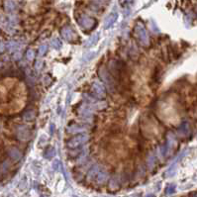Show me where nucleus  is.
Returning <instances> with one entry per match:
<instances>
[{"label":"nucleus","mask_w":197,"mask_h":197,"mask_svg":"<svg viewBox=\"0 0 197 197\" xmlns=\"http://www.w3.org/2000/svg\"><path fill=\"white\" fill-rule=\"evenodd\" d=\"M146 197H156V196H155L154 194H148V195L146 196Z\"/></svg>","instance_id":"a878e982"},{"label":"nucleus","mask_w":197,"mask_h":197,"mask_svg":"<svg viewBox=\"0 0 197 197\" xmlns=\"http://www.w3.org/2000/svg\"><path fill=\"white\" fill-rule=\"evenodd\" d=\"M8 166H9V163H8V161H5L3 163H2L1 168H2V170H5L6 168H8Z\"/></svg>","instance_id":"5701e85b"},{"label":"nucleus","mask_w":197,"mask_h":197,"mask_svg":"<svg viewBox=\"0 0 197 197\" xmlns=\"http://www.w3.org/2000/svg\"><path fill=\"white\" fill-rule=\"evenodd\" d=\"M95 1L99 4H104V3H106V2H108V0H95Z\"/></svg>","instance_id":"b1692460"},{"label":"nucleus","mask_w":197,"mask_h":197,"mask_svg":"<svg viewBox=\"0 0 197 197\" xmlns=\"http://www.w3.org/2000/svg\"><path fill=\"white\" fill-rule=\"evenodd\" d=\"M62 35L66 41H73L76 39V34L75 32L71 29L70 27H64L62 30Z\"/></svg>","instance_id":"39448f33"},{"label":"nucleus","mask_w":197,"mask_h":197,"mask_svg":"<svg viewBox=\"0 0 197 197\" xmlns=\"http://www.w3.org/2000/svg\"><path fill=\"white\" fill-rule=\"evenodd\" d=\"M26 57H27V59L29 60V61H32V60L34 59V51L33 50H28L27 51V53H26Z\"/></svg>","instance_id":"6ab92c4d"},{"label":"nucleus","mask_w":197,"mask_h":197,"mask_svg":"<svg viewBox=\"0 0 197 197\" xmlns=\"http://www.w3.org/2000/svg\"><path fill=\"white\" fill-rule=\"evenodd\" d=\"M155 166V157L152 156L149 157V161H148V166H149L150 168H153Z\"/></svg>","instance_id":"aec40b11"},{"label":"nucleus","mask_w":197,"mask_h":197,"mask_svg":"<svg viewBox=\"0 0 197 197\" xmlns=\"http://www.w3.org/2000/svg\"><path fill=\"white\" fill-rule=\"evenodd\" d=\"M4 51V45L2 43H0V52H3Z\"/></svg>","instance_id":"393cba45"},{"label":"nucleus","mask_w":197,"mask_h":197,"mask_svg":"<svg viewBox=\"0 0 197 197\" xmlns=\"http://www.w3.org/2000/svg\"><path fill=\"white\" fill-rule=\"evenodd\" d=\"M51 46L54 47L55 49H60L62 47V42L59 39H54V40L51 42Z\"/></svg>","instance_id":"dca6fc26"},{"label":"nucleus","mask_w":197,"mask_h":197,"mask_svg":"<svg viewBox=\"0 0 197 197\" xmlns=\"http://www.w3.org/2000/svg\"><path fill=\"white\" fill-rule=\"evenodd\" d=\"M92 90H93L94 94L97 95V97L105 96V88L100 82H94L92 85Z\"/></svg>","instance_id":"423d86ee"},{"label":"nucleus","mask_w":197,"mask_h":197,"mask_svg":"<svg viewBox=\"0 0 197 197\" xmlns=\"http://www.w3.org/2000/svg\"><path fill=\"white\" fill-rule=\"evenodd\" d=\"M96 21L91 17H87V16H82L81 18L79 19V24L81 25L83 28L85 29H92L95 25Z\"/></svg>","instance_id":"20e7f679"},{"label":"nucleus","mask_w":197,"mask_h":197,"mask_svg":"<svg viewBox=\"0 0 197 197\" xmlns=\"http://www.w3.org/2000/svg\"><path fill=\"white\" fill-rule=\"evenodd\" d=\"M135 34H136L137 39H138L139 42H140L143 46H148L150 44L149 36H148L147 31H146V29L144 28V26L142 24H137L136 25Z\"/></svg>","instance_id":"f257e3e1"},{"label":"nucleus","mask_w":197,"mask_h":197,"mask_svg":"<svg viewBox=\"0 0 197 197\" xmlns=\"http://www.w3.org/2000/svg\"><path fill=\"white\" fill-rule=\"evenodd\" d=\"M98 38H99V34L92 35V36L90 37L88 40H87L86 44H85V46H86V47H91V46L95 45V44L97 43V40H98Z\"/></svg>","instance_id":"f8f14e48"},{"label":"nucleus","mask_w":197,"mask_h":197,"mask_svg":"<svg viewBox=\"0 0 197 197\" xmlns=\"http://www.w3.org/2000/svg\"><path fill=\"white\" fill-rule=\"evenodd\" d=\"M107 178H108L107 172H105V171H99L98 174L95 177V180L98 184H103L107 181Z\"/></svg>","instance_id":"9b49d317"},{"label":"nucleus","mask_w":197,"mask_h":197,"mask_svg":"<svg viewBox=\"0 0 197 197\" xmlns=\"http://www.w3.org/2000/svg\"><path fill=\"white\" fill-rule=\"evenodd\" d=\"M53 166H54V168H55V170H60V168H62V166H61V161H60L59 159H55V161H54V163H53Z\"/></svg>","instance_id":"412c9836"},{"label":"nucleus","mask_w":197,"mask_h":197,"mask_svg":"<svg viewBox=\"0 0 197 197\" xmlns=\"http://www.w3.org/2000/svg\"><path fill=\"white\" fill-rule=\"evenodd\" d=\"M87 141H88V137L86 135H79L70 139L68 142V146L69 148H76L79 145H81V144H84L85 142H87Z\"/></svg>","instance_id":"f03ea898"},{"label":"nucleus","mask_w":197,"mask_h":197,"mask_svg":"<svg viewBox=\"0 0 197 197\" xmlns=\"http://www.w3.org/2000/svg\"><path fill=\"white\" fill-rule=\"evenodd\" d=\"M175 190V185L174 184H170V185H168V187H166V194H171V193H173Z\"/></svg>","instance_id":"f3484780"},{"label":"nucleus","mask_w":197,"mask_h":197,"mask_svg":"<svg viewBox=\"0 0 197 197\" xmlns=\"http://www.w3.org/2000/svg\"><path fill=\"white\" fill-rule=\"evenodd\" d=\"M55 156V149L54 148H51L50 150H47V154L45 155L46 157H49V159H51V157H53Z\"/></svg>","instance_id":"a211bd4d"},{"label":"nucleus","mask_w":197,"mask_h":197,"mask_svg":"<svg viewBox=\"0 0 197 197\" xmlns=\"http://www.w3.org/2000/svg\"><path fill=\"white\" fill-rule=\"evenodd\" d=\"M47 50H48V49H47V46H45V45L42 46V47L40 48V55H41V57H42V55H45V53L47 52Z\"/></svg>","instance_id":"4be33fe9"},{"label":"nucleus","mask_w":197,"mask_h":197,"mask_svg":"<svg viewBox=\"0 0 197 197\" xmlns=\"http://www.w3.org/2000/svg\"><path fill=\"white\" fill-rule=\"evenodd\" d=\"M100 76L102 79L104 80V82L107 84V86L113 87V79H112V77L109 75V73L106 71V69H104V68L100 69Z\"/></svg>","instance_id":"0eeeda50"},{"label":"nucleus","mask_w":197,"mask_h":197,"mask_svg":"<svg viewBox=\"0 0 197 197\" xmlns=\"http://www.w3.org/2000/svg\"><path fill=\"white\" fill-rule=\"evenodd\" d=\"M117 18H118L117 13H111L110 15H109L108 17L105 19V21H104V29H108V28H110L116 22Z\"/></svg>","instance_id":"6e6552de"},{"label":"nucleus","mask_w":197,"mask_h":197,"mask_svg":"<svg viewBox=\"0 0 197 197\" xmlns=\"http://www.w3.org/2000/svg\"><path fill=\"white\" fill-rule=\"evenodd\" d=\"M17 138L21 141H27L31 138V132L25 126H20L17 128Z\"/></svg>","instance_id":"7ed1b4c3"},{"label":"nucleus","mask_w":197,"mask_h":197,"mask_svg":"<svg viewBox=\"0 0 197 197\" xmlns=\"http://www.w3.org/2000/svg\"><path fill=\"white\" fill-rule=\"evenodd\" d=\"M4 8L7 12H12L17 8V3L14 0H5L4 1Z\"/></svg>","instance_id":"9d476101"},{"label":"nucleus","mask_w":197,"mask_h":197,"mask_svg":"<svg viewBox=\"0 0 197 197\" xmlns=\"http://www.w3.org/2000/svg\"><path fill=\"white\" fill-rule=\"evenodd\" d=\"M119 186V181H118V178L114 177L111 179L110 182V189H116L117 187Z\"/></svg>","instance_id":"2eb2a0df"},{"label":"nucleus","mask_w":197,"mask_h":197,"mask_svg":"<svg viewBox=\"0 0 197 197\" xmlns=\"http://www.w3.org/2000/svg\"><path fill=\"white\" fill-rule=\"evenodd\" d=\"M8 155L13 161H19L21 157H22L21 152L18 149H16V148H11V149L8 150Z\"/></svg>","instance_id":"1a4fd4ad"},{"label":"nucleus","mask_w":197,"mask_h":197,"mask_svg":"<svg viewBox=\"0 0 197 197\" xmlns=\"http://www.w3.org/2000/svg\"><path fill=\"white\" fill-rule=\"evenodd\" d=\"M23 117H24V120H26V121H32L35 118V113L33 111H28V112L25 113Z\"/></svg>","instance_id":"4468645a"},{"label":"nucleus","mask_w":197,"mask_h":197,"mask_svg":"<svg viewBox=\"0 0 197 197\" xmlns=\"http://www.w3.org/2000/svg\"><path fill=\"white\" fill-rule=\"evenodd\" d=\"M99 168L98 166H94L93 168H91V170H89V172H88V178L89 179H92V178H95L96 177V175L98 174V172H99Z\"/></svg>","instance_id":"ddd939ff"}]
</instances>
